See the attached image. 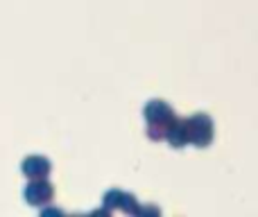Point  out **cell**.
<instances>
[{
    "mask_svg": "<svg viewBox=\"0 0 258 217\" xmlns=\"http://www.w3.org/2000/svg\"><path fill=\"white\" fill-rule=\"evenodd\" d=\"M188 124V136H190V142L197 147H209L211 140L215 136L213 129V120L209 118L206 113H195L192 118L186 120Z\"/></svg>",
    "mask_w": 258,
    "mask_h": 217,
    "instance_id": "6da1fadb",
    "label": "cell"
},
{
    "mask_svg": "<svg viewBox=\"0 0 258 217\" xmlns=\"http://www.w3.org/2000/svg\"><path fill=\"white\" fill-rule=\"evenodd\" d=\"M54 197V190L45 179H32L25 188V199L30 206H45Z\"/></svg>",
    "mask_w": 258,
    "mask_h": 217,
    "instance_id": "7a4b0ae2",
    "label": "cell"
},
{
    "mask_svg": "<svg viewBox=\"0 0 258 217\" xmlns=\"http://www.w3.org/2000/svg\"><path fill=\"white\" fill-rule=\"evenodd\" d=\"M143 115H145L147 124H170L174 120V111L168 102L163 100H152V102L145 104L143 109Z\"/></svg>",
    "mask_w": 258,
    "mask_h": 217,
    "instance_id": "3957f363",
    "label": "cell"
},
{
    "mask_svg": "<svg viewBox=\"0 0 258 217\" xmlns=\"http://www.w3.org/2000/svg\"><path fill=\"white\" fill-rule=\"evenodd\" d=\"M23 174H25L27 179H48L50 170H52V165H50V161L45 159V156H27L25 161H23L21 165Z\"/></svg>",
    "mask_w": 258,
    "mask_h": 217,
    "instance_id": "277c9868",
    "label": "cell"
},
{
    "mask_svg": "<svg viewBox=\"0 0 258 217\" xmlns=\"http://www.w3.org/2000/svg\"><path fill=\"white\" fill-rule=\"evenodd\" d=\"M165 138H168V142L172 147H186L188 142H190V136H188V124L186 120H177L174 118L172 122H170L168 127V133H165Z\"/></svg>",
    "mask_w": 258,
    "mask_h": 217,
    "instance_id": "5b68a950",
    "label": "cell"
},
{
    "mask_svg": "<svg viewBox=\"0 0 258 217\" xmlns=\"http://www.w3.org/2000/svg\"><path fill=\"white\" fill-rule=\"evenodd\" d=\"M122 199H125V192H122V190H109L107 195H104V206H107L109 210L120 208Z\"/></svg>",
    "mask_w": 258,
    "mask_h": 217,
    "instance_id": "8992f818",
    "label": "cell"
},
{
    "mask_svg": "<svg viewBox=\"0 0 258 217\" xmlns=\"http://www.w3.org/2000/svg\"><path fill=\"white\" fill-rule=\"evenodd\" d=\"M125 213H132V215H138V206H136V197L134 195H127L125 192V199H122V206H120Z\"/></svg>",
    "mask_w": 258,
    "mask_h": 217,
    "instance_id": "52a82bcc",
    "label": "cell"
}]
</instances>
